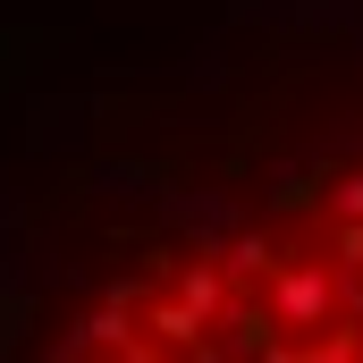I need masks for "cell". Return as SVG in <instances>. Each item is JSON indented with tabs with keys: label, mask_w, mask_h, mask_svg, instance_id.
Listing matches in <instances>:
<instances>
[{
	"label": "cell",
	"mask_w": 363,
	"mask_h": 363,
	"mask_svg": "<svg viewBox=\"0 0 363 363\" xmlns=\"http://www.w3.org/2000/svg\"><path fill=\"white\" fill-rule=\"evenodd\" d=\"M178 296H186V304H194V313H203V321H211V313H228V279L211 271V262H186Z\"/></svg>",
	"instance_id": "cell-2"
},
{
	"label": "cell",
	"mask_w": 363,
	"mask_h": 363,
	"mask_svg": "<svg viewBox=\"0 0 363 363\" xmlns=\"http://www.w3.org/2000/svg\"><path fill=\"white\" fill-rule=\"evenodd\" d=\"M144 321L161 330L152 347H178V355H194V347H203V330H211V321H203L186 296H144Z\"/></svg>",
	"instance_id": "cell-1"
},
{
	"label": "cell",
	"mask_w": 363,
	"mask_h": 363,
	"mask_svg": "<svg viewBox=\"0 0 363 363\" xmlns=\"http://www.w3.org/2000/svg\"><path fill=\"white\" fill-rule=\"evenodd\" d=\"M330 220H363V178H338L330 186V203H321Z\"/></svg>",
	"instance_id": "cell-3"
}]
</instances>
